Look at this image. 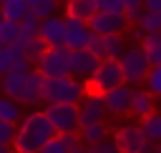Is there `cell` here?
Listing matches in <instances>:
<instances>
[{"mask_svg":"<svg viewBox=\"0 0 161 153\" xmlns=\"http://www.w3.org/2000/svg\"><path fill=\"white\" fill-rule=\"evenodd\" d=\"M141 130L153 145H161V110L141 118Z\"/></svg>","mask_w":161,"mask_h":153,"instance_id":"23","label":"cell"},{"mask_svg":"<svg viewBox=\"0 0 161 153\" xmlns=\"http://www.w3.org/2000/svg\"><path fill=\"white\" fill-rule=\"evenodd\" d=\"M143 83H146V90L151 95L161 98V63L158 65H151V70H148V75H146Z\"/></svg>","mask_w":161,"mask_h":153,"instance_id":"27","label":"cell"},{"mask_svg":"<svg viewBox=\"0 0 161 153\" xmlns=\"http://www.w3.org/2000/svg\"><path fill=\"white\" fill-rule=\"evenodd\" d=\"M0 10H3V18L10 20V23H20L30 13L25 0H0Z\"/></svg>","mask_w":161,"mask_h":153,"instance_id":"22","label":"cell"},{"mask_svg":"<svg viewBox=\"0 0 161 153\" xmlns=\"http://www.w3.org/2000/svg\"><path fill=\"white\" fill-rule=\"evenodd\" d=\"M38 33H40V20H38L33 13H28V15L18 23V40H15V43L25 48L30 40H35V38H38Z\"/></svg>","mask_w":161,"mask_h":153,"instance_id":"18","label":"cell"},{"mask_svg":"<svg viewBox=\"0 0 161 153\" xmlns=\"http://www.w3.org/2000/svg\"><path fill=\"white\" fill-rule=\"evenodd\" d=\"M15 133H18V125L0 120V145H13V140H15Z\"/></svg>","mask_w":161,"mask_h":153,"instance_id":"30","label":"cell"},{"mask_svg":"<svg viewBox=\"0 0 161 153\" xmlns=\"http://www.w3.org/2000/svg\"><path fill=\"white\" fill-rule=\"evenodd\" d=\"M10 65H13V55H10V48L5 45V48L0 50V78L10 70Z\"/></svg>","mask_w":161,"mask_h":153,"instance_id":"34","label":"cell"},{"mask_svg":"<svg viewBox=\"0 0 161 153\" xmlns=\"http://www.w3.org/2000/svg\"><path fill=\"white\" fill-rule=\"evenodd\" d=\"M3 48H5V45H3V40H0V50H3Z\"/></svg>","mask_w":161,"mask_h":153,"instance_id":"43","label":"cell"},{"mask_svg":"<svg viewBox=\"0 0 161 153\" xmlns=\"http://www.w3.org/2000/svg\"><path fill=\"white\" fill-rule=\"evenodd\" d=\"M73 153H88V150H86V145H80V148H75Z\"/></svg>","mask_w":161,"mask_h":153,"instance_id":"39","label":"cell"},{"mask_svg":"<svg viewBox=\"0 0 161 153\" xmlns=\"http://www.w3.org/2000/svg\"><path fill=\"white\" fill-rule=\"evenodd\" d=\"M98 63H101V60H98L88 48H83V50H70V58H68V75H73V78H78V80H83V83H88V78L96 73Z\"/></svg>","mask_w":161,"mask_h":153,"instance_id":"10","label":"cell"},{"mask_svg":"<svg viewBox=\"0 0 161 153\" xmlns=\"http://www.w3.org/2000/svg\"><path fill=\"white\" fill-rule=\"evenodd\" d=\"M0 95H3V85H0Z\"/></svg>","mask_w":161,"mask_h":153,"instance_id":"44","label":"cell"},{"mask_svg":"<svg viewBox=\"0 0 161 153\" xmlns=\"http://www.w3.org/2000/svg\"><path fill=\"white\" fill-rule=\"evenodd\" d=\"M88 93V85L73 75H60V78H43V103H70L78 105Z\"/></svg>","mask_w":161,"mask_h":153,"instance_id":"2","label":"cell"},{"mask_svg":"<svg viewBox=\"0 0 161 153\" xmlns=\"http://www.w3.org/2000/svg\"><path fill=\"white\" fill-rule=\"evenodd\" d=\"M123 3V10H141L143 8V0H121Z\"/></svg>","mask_w":161,"mask_h":153,"instance_id":"36","label":"cell"},{"mask_svg":"<svg viewBox=\"0 0 161 153\" xmlns=\"http://www.w3.org/2000/svg\"><path fill=\"white\" fill-rule=\"evenodd\" d=\"M91 38H93V33H91L88 23L65 18V40H63V45L68 50H83V48H88Z\"/></svg>","mask_w":161,"mask_h":153,"instance_id":"14","label":"cell"},{"mask_svg":"<svg viewBox=\"0 0 161 153\" xmlns=\"http://www.w3.org/2000/svg\"><path fill=\"white\" fill-rule=\"evenodd\" d=\"M88 153H121L118 148H116V143H113V138H106V140H101L98 145H91V148H86Z\"/></svg>","mask_w":161,"mask_h":153,"instance_id":"33","label":"cell"},{"mask_svg":"<svg viewBox=\"0 0 161 153\" xmlns=\"http://www.w3.org/2000/svg\"><path fill=\"white\" fill-rule=\"evenodd\" d=\"M33 68H30V60L28 58H18V60H13V65H10V70L8 73H30Z\"/></svg>","mask_w":161,"mask_h":153,"instance_id":"35","label":"cell"},{"mask_svg":"<svg viewBox=\"0 0 161 153\" xmlns=\"http://www.w3.org/2000/svg\"><path fill=\"white\" fill-rule=\"evenodd\" d=\"M118 63H121L126 85H138V83H143L146 75H148V70H151V60H148V55H146V50H143L141 43L128 45L126 53L118 58Z\"/></svg>","mask_w":161,"mask_h":153,"instance_id":"3","label":"cell"},{"mask_svg":"<svg viewBox=\"0 0 161 153\" xmlns=\"http://www.w3.org/2000/svg\"><path fill=\"white\" fill-rule=\"evenodd\" d=\"M25 80H28V73H5L0 78V85H3V95L8 98H20L23 88H25Z\"/></svg>","mask_w":161,"mask_h":153,"instance_id":"19","label":"cell"},{"mask_svg":"<svg viewBox=\"0 0 161 153\" xmlns=\"http://www.w3.org/2000/svg\"><path fill=\"white\" fill-rule=\"evenodd\" d=\"M18 103L20 105H28V108L43 103V75L38 70H30L28 73V80H25V88H23Z\"/></svg>","mask_w":161,"mask_h":153,"instance_id":"15","label":"cell"},{"mask_svg":"<svg viewBox=\"0 0 161 153\" xmlns=\"http://www.w3.org/2000/svg\"><path fill=\"white\" fill-rule=\"evenodd\" d=\"M78 138H80V143H83L86 148H91V145H98L101 140H106V138H108V125H106V123L83 125V128L78 130Z\"/></svg>","mask_w":161,"mask_h":153,"instance_id":"20","label":"cell"},{"mask_svg":"<svg viewBox=\"0 0 161 153\" xmlns=\"http://www.w3.org/2000/svg\"><path fill=\"white\" fill-rule=\"evenodd\" d=\"M45 118L50 120L53 130L58 135H65V133H78L80 130V120H78V105H70V103H50L43 108Z\"/></svg>","mask_w":161,"mask_h":153,"instance_id":"5","label":"cell"},{"mask_svg":"<svg viewBox=\"0 0 161 153\" xmlns=\"http://www.w3.org/2000/svg\"><path fill=\"white\" fill-rule=\"evenodd\" d=\"M40 153H68V148H65L63 138H60V135H55V138H50V140L40 148Z\"/></svg>","mask_w":161,"mask_h":153,"instance_id":"32","label":"cell"},{"mask_svg":"<svg viewBox=\"0 0 161 153\" xmlns=\"http://www.w3.org/2000/svg\"><path fill=\"white\" fill-rule=\"evenodd\" d=\"M126 80H123V70H121V63L118 60H101L98 63V68H96V73L88 78V90L91 93H98V95H103V93H108V90H113V88H118V85H123Z\"/></svg>","mask_w":161,"mask_h":153,"instance_id":"4","label":"cell"},{"mask_svg":"<svg viewBox=\"0 0 161 153\" xmlns=\"http://www.w3.org/2000/svg\"><path fill=\"white\" fill-rule=\"evenodd\" d=\"M143 10H151V13H161V0H143Z\"/></svg>","mask_w":161,"mask_h":153,"instance_id":"37","label":"cell"},{"mask_svg":"<svg viewBox=\"0 0 161 153\" xmlns=\"http://www.w3.org/2000/svg\"><path fill=\"white\" fill-rule=\"evenodd\" d=\"M0 153H15L13 145H0Z\"/></svg>","mask_w":161,"mask_h":153,"instance_id":"38","label":"cell"},{"mask_svg":"<svg viewBox=\"0 0 161 153\" xmlns=\"http://www.w3.org/2000/svg\"><path fill=\"white\" fill-rule=\"evenodd\" d=\"M58 10H60V0H38V3L30 8V13H33L38 20L53 18V15H58Z\"/></svg>","mask_w":161,"mask_h":153,"instance_id":"26","label":"cell"},{"mask_svg":"<svg viewBox=\"0 0 161 153\" xmlns=\"http://www.w3.org/2000/svg\"><path fill=\"white\" fill-rule=\"evenodd\" d=\"M126 40L123 35H106V38H98L93 35L91 43H88V50L98 58V60H118L123 53H126Z\"/></svg>","mask_w":161,"mask_h":153,"instance_id":"9","label":"cell"},{"mask_svg":"<svg viewBox=\"0 0 161 153\" xmlns=\"http://www.w3.org/2000/svg\"><path fill=\"white\" fill-rule=\"evenodd\" d=\"M68 58H70V50H68L65 45H60V48H45V53H43L40 60L35 63V70H38L43 78L68 75Z\"/></svg>","mask_w":161,"mask_h":153,"instance_id":"7","label":"cell"},{"mask_svg":"<svg viewBox=\"0 0 161 153\" xmlns=\"http://www.w3.org/2000/svg\"><path fill=\"white\" fill-rule=\"evenodd\" d=\"M43 53H45V43H43V40H40V38H35V40H30V43H28V45H25V58H28V60H30V63H33V60H35V63H38V60H40V55H43Z\"/></svg>","mask_w":161,"mask_h":153,"instance_id":"29","label":"cell"},{"mask_svg":"<svg viewBox=\"0 0 161 153\" xmlns=\"http://www.w3.org/2000/svg\"><path fill=\"white\" fill-rule=\"evenodd\" d=\"M156 153H161V145H156Z\"/></svg>","mask_w":161,"mask_h":153,"instance_id":"42","label":"cell"},{"mask_svg":"<svg viewBox=\"0 0 161 153\" xmlns=\"http://www.w3.org/2000/svg\"><path fill=\"white\" fill-rule=\"evenodd\" d=\"M3 20H5V18H3V10H0V23H3Z\"/></svg>","mask_w":161,"mask_h":153,"instance_id":"41","label":"cell"},{"mask_svg":"<svg viewBox=\"0 0 161 153\" xmlns=\"http://www.w3.org/2000/svg\"><path fill=\"white\" fill-rule=\"evenodd\" d=\"M113 143L121 153H156V145L143 135L141 125H121L113 133Z\"/></svg>","mask_w":161,"mask_h":153,"instance_id":"6","label":"cell"},{"mask_svg":"<svg viewBox=\"0 0 161 153\" xmlns=\"http://www.w3.org/2000/svg\"><path fill=\"white\" fill-rule=\"evenodd\" d=\"M136 28L143 33V38H146V35H156V33H161V13L143 10V15H141V20H138Z\"/></svg>","mask_w":161,"mask_h":153,"instance_id":"24","label":"cell"},{"mask_svg":"<svg viewBox=\"0 0 161 153\" xmlns=\"http://www.w3.org/2000/svg\"><path fill=\"white\" fill-rule=\"evenodd\" d=\"M38 38L45 43V48H60L63 40H65V18L53 15V18L40 20V33H38Z\"/></svg>","mask_w":161,"mask_h":153,"instance_id":"13","label":"cell"},{"mask_svg":"<svg viewBox=\"0 0 161 153\" xmlns=\"http://www.w3.org/2000/svg\"><path fill=\"white\" fill-rule=\"evenodd\" d=\"M0 40H3V45H13L18 40V23L3 20L0 23Z\"/></svg>","mask_w":161,"mask_h":153,"instance_id":"28","label":"cell"},{"mask_svg":"<svg viewBox=\"0 0 161 153\" xmlns=\"http://www.w3.org/2000/svg\"><path fill=\"white\" fill-rule=\"evenodd\" d=\"M58 133L53 130L50 120L45 118L43 110H30L20 123H18V133L13 140V150L15 153H40V148L55 138Z\"/></svg>","mask_w":161,"mask_h":153,"instance_id":"1","label":"cell"},{"mask_svg":"<svg viewBox=\"0 0 161 153\" xmlns=\"http://www.w3.org/2000/svg\"><path fill=\"white\" fill-rule=\"evenodd\" d=\"M0 120L5 123H20L23 120V105L15 100V98H8V95H0Z\"/></svg>","mask_w":161,"mask_h":153,"instance_id":"21","label":"cell"},{"mask_svg":"<svg viewBox=\"0 0 161 153\" xmlns=\"http://www.w3.org/2000/svg\"><path fill=\"white\" fill-rule=\"evenodd\" d=\"M131 113H133L136 118H146V115L156 113V95H151L148 90H133Z\"/></svg>","mask_w":161,"mask_h":153,"instance_id":"17","label":"cell"},{"mask_svg":"<svg viewBox=\"0 0 161 153\" xmlns=\"http://www.w3.org/2000/svg\"><path fill=\"white\" fill-rule=\"evenodd\" d=\"M88 28H91L93 35L106 38V35H123L131 25H128L123 13H96L88 20Z\"/></svg>","mask_w":161,"mask_h":153,"instance_id":"8","label":"cell"},{"mask_svg":"<svg viewBox=\"0 0 161 153\" xmlns=\"http://www.w3.org/2000/svg\"><path fill=\"white\" fill-rule=\"evenodd\" d=\"M106 105H103V98L98 93H86V98L78 103V120H80V128L83 125H93V123H103L106 118Z\"/></svg>","mask_w":161,"mask_h":153,"instance_id":"11","label":"cell"},{"mask_svg":"<svg viewBox=\"0 0 161 153\" xmlns=\"http://www.w3.org/2000/svg\"><path fill=\"white\" fill-rule=\"evenodd\" d=\"M98 13H126L121 0H96Z\"/></svg>","mask_w":161,"mask_h":153,"instance_id":"31","label":"cell"},{"mask_svg":"<svg viewBox=\"0 0 161 153\" xmlns=\"http://www.w3.org/2000/svg\"><path fill=\"white\" fill-rule=\"evenodd\" d=\"M35 3H38V0H25V5H28V8H33Z\"/></svg>","mask_w":161,"mask_h":153,"instance_id":"40","label":"cell"},{"mask_svg":"<svg viewBox=\"0 0 161 153\" xmlns=\"http://www.w3.org/2000/svg\"><path fill=\"white\" fill-rule=\"evenodd\" d=\"M96 13H98L96 0H65V18H70V20L88 23Z\"/></svg>","mask_w":161,"mask_h":153,"instance_id":"16","label":"cell"},{"mask_svg":"<svg viewBox=\"0 0 161 153\" xmlns=\"http://www.w3.org/2000/svg\"><path fill=\"white\" fill-rule=\"evenodd\" d=\"M141 45H143V50H146L151 65H158V63H161V33L146 35V38L141 40Z\"/></svg>","mask_w":161,"mask_h":153,"instance_id":"25","label":"cell"},{"mask_svg":"<svg viewBox=\"0 0 161 153\" xmlns=\"http://www.w3.org/2000/svg\"><path fill=\"white\" fill-rule=\"evenodd\" d=\"M101 98H103V105H106V110H108V113H113V115H126V113H131L133 88L123 83V85H118V88H113V90L103 93Z\"/></svg>","mask_w":161,"mask_h":153,"instance_id":"12","label":"cell"}]
</instances>
